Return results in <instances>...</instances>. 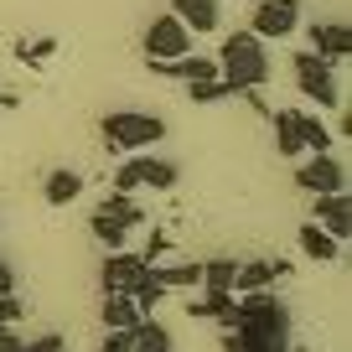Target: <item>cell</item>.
Returning a JSON list of instances; mask_svg holds the SVG:
<instances>
[{"label":"cell","mask_w":352,"mask_h":352,"mask_svg":"<svg viewBox=\"0 0 352 352\" xmlns=\"http://www.w3.org/2000/svg\"><path fill=\"white\" fill-rule=\"evenodd\" d=\"M99 352H130V331H109V337L99 342Z\"/></svg>","instance_id":"cell-31"},{"label":"cell","mask_w":352,"mask_h":352,"mask_svg":"<svg viewBox=\"0 0 352 352\" xmlns=\"http://www.w3.org/2000/svg\"><path fill=\"white\" fill-rule=\"evenodd\" d=\"M296 26H300V0H259L249 16V32L259 42H285V36H296Z\"/></svg>","instance_id":"cell-7"},{"label":"cell","mask_w":352,"mask_h":352,"mask_svg":"<svg viewBox=\"0 0 352 352\" xmlns=\"http://www.w3.org/2000/svg\"><path fill=\"white\" fill-rule=\"evenodd\" d=\"M16 321H26V306L16 296H0V327H16Z\"/></svg>","instance_id":"cell-30"},{"label":"cell","mask_w":352,"mask_h":352,"mask_svg":"<svg viewBox=\"0 0 352 352\" xmlns=\"http://www.w3.org/2000/svg\"><path fill=\"white\" fill-rule=\"evenodd\" d=\"M296 88L306 94L311 104H321V109H337L342 104V83H337V67L327 63V57H316V52H296Z\"/></svg>","instance_id":"cell-5"},{"label":"cell","mask_w":352,"mask_h":352,"mask_svg":"<svg viewBox=\"0 0 352 352\" xmlns=\"http://www.w3.org/2000/svg\"><path fill=\"white\" fill-rule=\"evenodd\" d=\"M166 254H171V233H166V228H151V239H145L140 259H145V264H161Z\"/></svg>","instance_id":"cell-28"},{"label":"cell","mask_w":352,"mask_h":352,"mask_svg":"<svg viewBox=\"0 0 352 352\" xmlns=\"http://www.w3.org/2000/svg\"><path fill=\"white\" fill-rule=\"evenodd\" d=\"M176 21L187 26L192 36H208V32H218V21H223V6L218 0H176Z\"/></svg>","instance_id":"cell-13"},{"label":"cell","mask_w":352,"mask_h":352,"mask_svg":"<svg viewBox=\"0 0 352 352\" xmlns=\"http://www.w3.org/2000/svg\"><path fill=\"white\" fill-rule=\"evenodd\" d=\"M57 52V36H36V42H16V57L21 63H47Z\"/></svg>","instance_id":"cell-27"},{"label":"cell","mask_w":352,"mask_h":352,"mask_svg":"<svg viewBox=\"0 0 352 352\" xmlns=\"http://www.w3.org/2000/svg\"><path fill=\"white\" fill-rule=\"evenodd\" d=\"M99 135L114 155H135V151H151L166 135V120L161 114H145V109H114L99 120Z\"/></svg>","instance_id":"cell-3"},{"label":"cell","mask_w":352,"mask_h":352,"mask_svg":"<svg viewBox=\"0 0 352 352\" xmlns=\"http://www.w3.org/2000/svg\"><path fill=\"white\" fill-rule=\"evenodd\" d=\"M161 300H166V290L155 285V280H151V270H145V280L135 285V306H140L145 316H155V306H161Z\"/></svg>","instance_id":"cell-26"},{"label":"cell","mask_w":352,"mask_h":352,"mask_svg":"<svg viewBox=\"0 0 352 352\" xmlns=\"http://www.w3.org/2000/svg\"><path fill=\"white\" fill-rule=\"evenodd\" d=\"M171 347H176L171 331H166L155 316H140V321L130 327V352H171Z\"/></svg>","instance_id":"cell-15"},{"label":"cell","mask_w":352,"mask_h":352,"mask_svg":"<svg viewBox=\"0 0 352 352\" xmlns=\"http://www.w3.org/2000/svg\"><path fill=\"white\" fill-rule=\"evenodd\" d=\"M218 78H228L233 94H243V88H264V83H270V47H264L254 32H233V36H223Z\"/></svg>","instance_id":"cell-2"},{"label":"cell","mask_w":352,"mask_h":352,"mask_svg":"<svg viewBox=\"0 0 352 352\" xmlns=\"http://www.w3.org/2000/svg\"><path fill=\"white\" fill-rule=\"evenodd\" d=\"M78 192H83V176H78V171H67V166H63V171H52V176H47L42 197L52 202V208H67V202H78Z\"/></svg>","instance_id":"cell-20"},{"label":"cell","mask_w":352,"mask_h":352,"mask_svg":"<svg viewBox=\"0 0 352 352\" xmlns=\"http://www.w3.org/2000/svg\"><path fill=\"white\" fill-rule=\"evenodd\" d=\"M296 135H300L306 151H331V130L316 120V114H306V109H296Z\"/></svg>","instance_id":"cell-22"},{"label":"cell","mask_w":352,"mask_h":352,"mask_svg":"<svg viewBox=\"0 0 352 352\" xmlns=\"http://www.w3.org/2000/svg\"><path fill=\"white\" fill-rule=\"evenodd\" d=\"M145 270H151V264H145L140 254L109 249V259L99 264V285H104V296H135V285L145 280Z\"/></svg>","instance_id":"cell-8"},{"label":"cell","mask_w":352,"mask_h":352,"mask_svg":"<svg viewBox=\"0 0 352 352\" xmlns=\"http://www.w3.org/2000/svg\"><path fill=\"white\" fill-rule=\"evenodd\" d=\"M151 280L161 290H192L202 285V264H151Z\"/></svg>","instance_id":"cell-18"},{"label":"cell","mask_w":352,"mask_h":352,"mask_svg":"<svg viewBox=\"0 0 352 352\" xmlns=\"http://www.w3.org/2000/svg\"><path fill=\"white\" fill-rule=\"evenodd\" d=\"M99 212L114 218V223H124V228H140V202H135L130 192H109V197L99 202Z\"/></svg>","instance_id":"cell-21"},{"label":"cell","mask_w":352,"mask_h":352,"mask_svg":"<svg viewBox=\"0 0 352 352\" xmlns=\"http://www.w3.org/2000/svg\"><path fill=\"white\" fill-rule=\"evenodd\" d=\"M311 52L327 57V63H342L352 52V26L347 21H316L311 26Z\"/></svg>","instance_id":"cell-11"},{"label":"cell","mask_w":352,"mask_h":352,"mask_svg":"<svg viewBox=\"0 0 352 352\" xmlns=\"http://www.w3.org/2000/svg\"><path fill=\"white\" fill-rule=\"evenodd\" d=\"M300 254H306V259H316V264H331V259L342 254V243L331 239L321 223H300Z\"/></svg>","instance_id":"cell-16"},{"label":"cell","mask_w":352,"mask_h":352,"mask_svg":"<svg viewBox=\"0 0 352 352\" xmlns=\"http://www.w3.org/2000/svg\"><path fill=\"white\" fill-rule=\"evenodd\" d=\"M275 259H254V264H239L233 270V296H254V290H270L275 285Z\"/></svg>","instance_id":"cell-14"},{"label":"cell","mask_w":352,"mask_h":352,"mask_svg":"<svg viewBox=\"0 0 352 352\" xmlns=\"http://www.w3.org/2000/svg\"><path fill=\"white\" fill-rule=\"evenodd\" d=\"M296 187L311 192V197H321V192H347V166H342V155L311 151V161L296 166Z\"/></svg>","instance_id":"cell-6"},{"label":"cell","mask_w":352,"mask_h":352,"mask_svg":"<svg viewBox=\"0 0 352 352\" xmlns=\"http://www.w3.org/2000/svg\"><path fill=\"white\" fill-rule=\"evenodd\" d=\"M296 347V327H290V306L270 290L239 296V311L223 327V352H290Z\"/></svg>","instance_id":"cell-1"},{"label":"cell","mask_w":352,"mask_h":352,"mask_svg":"<svg viewBox=\"0 0 352 352\" xmlns=\"http://www.w3.org/2000/svg\"><path fill=\"white\" fill-rule=\"evenodd\" d=\"M233 259H208L202 264V290H233Z\"/></svg>","instance_id":"cell-25"},{"label":"cell","mask_w":352,"mask_h":352,"mask_svg":"<svg viewBox=\"0 0 352 352\" xmlns=\"http://www.w3.org/2000/svg\"><path fill=\"white\" fill-rule=\"evenodd\" d=\"M0 296H16V270L0 259Z\"/></svg>","instance_id":"cell-32"},{"label":"cell","mask_w":352,"mask_h":352,"mask_svg":"<svg viewBox=\"0 0 352 352\" xmlns=\"http://www.w3.org/2000/svg\"><path fill=\"white\" fill-rule=\"evenodd\" d=\"M21 352H67V342L57 337V331H42V337H32V342H21Z\"/></svg>","instance_id":"cell-29"},{"label":"cell","mask_w":352,"mask_h":352,"mask_svg":"<svg viewBox=\"0 0 352 352\" xmlns=\"http://www.w3.org/2000/svg\"><path fill=\"white\" fill-rule=\"evenodd\" d=\"M233 311H239V296H233V290H202V296L187 300V316L192 321H218V327H228Z\"/></svg>","instance_id":"cell-12"},{"label":"cell","mask_w":352,"mask_h":352,"mask_svg":"<svg viewBox=\"0 0 352 352\" xmlns=\"http://www.w3.org/2000/svg\"><path fill=\"white\" fill-rule=\"evenodd\" d=\"M311 223H321L337 243H347V233H352V202H347V192H321V197L311 202Z\"/></svg>","instance_id":"cell-10"},{"label":"cell","mask_w":352,"mask_h":352,"mask_svg":"<svg viewBox=\"0 0 352 352\" xmlns=\"http://www.w3.org/2000/svg\"><path fill=\"white\" fill-rule=\"evenodd\" d=\"M140 316H145V311L135 306V296H104V306H99V321L109 331H130Z\"/></svg>","instance_id":"cell-17"},{"label":"cell","mask_w":352,"mask_h":352,"mask_svg":"<svg viewBox=\"0 0 352 352\" xmlns=\"http://www.w3.org/2000/svg\"><path fill=\"white\" fill-rule=\"evenodd\" d=\"M187 94H192V104H223V99H239L228 88V78H208V83H187Z\"/></svg>","instance_id":"cell-24"},{"label":"cell","mask_w":352,"mask_h":352,"mask_svg":"<svg viewBox=\"0 0 352 352\" xmlns=\"http://www.w3.org/2000/svg\"><path fill=\"white\" fill-rule=\"evenodd\" d=\"M88 233H94L99 243H109V249H124V239H130V228H124V223H114V218H104V212H94V218H88Z\"/></svg>","instance_id":"cell-23"},{"label":"cell","mask_w":352,"mask_h":352,"mask_svg":"<svg viewBox=\"0 0 352 352\" xmlns=\"http://www.w3.org/2000/svg\"><path fill=\"white\" fill-rule=\"evenodd\" d=\"M270 120H275V151L285 155V161L306 155V145H300V135H296V109H270Z\"/></svg>","instance_id":"cell-19"},{"label":"cell","mask_w":352,"mask_h":352,"mask_svg":"<svg viewBox=\"0 0 352 352\" xmlns=\"http://www.w3.org/2000/svg\"><path fill=\"white\" fill-rule=\"evenodd\" d=\"M140 42H145V57H182V52H192V32H187L182 21H176L171 11H166V16H155V21L145 26V36H140Z\"/></svg>","instance_id":"cell-9"},{"label":"cell","mask_w":352,"mask_h":352,"mask_svg":"<svg viewBox=\"0 0 352 352\" xmlns=\"http://www.w3.org/2000/svg\"><path fill=\"white\" fill-rule=\"evenodd\" d=\"M176 161H161V155H145V151H135V155H124L120 161V171H114V192H140V187H155V192H171L176 187Z\"/></svg>","instance_id":"cell-4"}]
</instances>
